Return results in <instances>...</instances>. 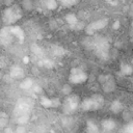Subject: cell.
<instances>
[{
    "label": "cell",
    "instance_id": "11",
    "mask_svg": "<svg viewBox=\"0 0 133 133\" xmlns=\"http://www.w3.org/2000/svg\"><path fill=\"white\" fill-rule=\"evenodd\" d=\"M9 75L15 79H23L25 77V72L20 65H12L10 68Z\"/></svg>",
    "mask_w": 133,
    "mask_h": 133
},
{
    "label": "cell",
    "instance_id": "29",
    "mask_svg": "<svg viewBox=\"0 0 133 133\" xmlns=\"http://www.w3.org/2000/svg\"><path fill=\"white\" fill-rule=\"evenodd\" d=\"M31 88H33V91H34V92H36V94L42 92V87H41L39 85H35V84H33Z\"/></svg>",
    "mask_w": 133,
    "mask_h": 133
},
{
    "label": "cell",
    "instance_id": "24",
    "mask_svg": "<svg viewBox=\"0 0 133 133\" xmlns=\"http://www.w3.org/2000/svg\"><path fill=\"white\" fill-rule=\"evenodd\" d=\"M61 91H62V94L63 95H70L71 94V91H72V87L69 85V84H64L63 86H62V88H61Z\"/></svg>",
    "mask_w": 133,
    "mask_h": 133
},
{
    "label": "cell",
    "instance_id": "15",
    "mask_svg": "<svg viewBox=\"0 0 133 133\" xmlns=\"http://www.w3.org/2000/svg\"><path fill=\"white\" fill-rule=\"evenodd\" d=\"M119 73L123 76H130L133 73V66L131 64H129V63L122 62L121 66H119Z\"/></svg>",
    "mask_w": 133,
    "mask_h": 133
},
{
    "label": "cell",
    "instance_id": "35",
    "mask_svg": "<svg viewBox=\"0 0 133 133\" xmlns=\"http://www.w3.org/2000/svg\"><path fill=\"white\" fill-rule=\"evenodd\" d=\"M71 1H72V2H74V1H75V0H71Z\"/></svg>",
    "mask_w": 133,
    "mask_h": 133
},
{
    "label": "cell",
    "instance_id": "13",
    "mask_svg": "<svg viewBox=\"0 0 133 133\" xmlns=\"http://www.w3.org/2000/svg\"><path fill=\"white\" fill-rule=\"evenodd\" d=\"M86 133H101L98 124L94 119L86 121Z\"/></svg>",
    "mask_w": 133,
    "mask_h": 133
},
{
    "label": "cell",
    "instance_id": "7",
    "mask_svg": "<svg viewBox=\"0 0 133 133\" xmlns=\"http://www.w3.org/2000/svg\"><path fill=\"white\" fill-rule=\"evenodd\" d=\"M99 82L102 84V88L105 92H112L115 89V81L110 74H101L98 78Z\"/></svg>",
    "mask_w": 133,
    "mask_h": 133
},
{
    "label": "cell",
    "instance_id": "18",
    "mask_svg": "<svg viewBox=\"0 0 133 133\" xmlns=\"http://www.w3.org/2000/svg\"><path fill=\"white\" fill-rule=\"evenodd\" d=\"M119 133H133V121H129L119 131Z\"/></svg>",
    "mask_w": 133,
    "mask_h": 133
},
{
    "label": "cell",
    "instance_id": "8",
    "mask_svg": "<svg viewBox=\"0 0 133 133\" xmlns=\"http://www.w3.org/2000/svg\"><path fill=\"white\" fill-rule=\"evenodd\" d=\"M108 24V20L107 19H100V20H97V21H94L92 23H90L89 25L86 26L85 28V32L88 34V35H91L94 34L95 31H98L100 29H103L107 26Z\"/></svg>",
    "mask_w": 133,
    "mask_h": 133
},
{
    "label": "cell",
    "instance_id": "5",
    "mask_svg": "<svg viewBox=\"0 0 133 133\" xmlns=\"http://www.w3.org/2000/svg\"><path fill=\"white\" fill-rule=\"evenodd\" d=\"M88 78V75L85 71H83L80 68H72L70 71V76H69V81L75 85H79V84H83L84 82H86Z\"/></svg>",
    "mask_w": 133,
    "mask_h": 133
},
{
    "label": "cell",
    "instance_id": "36",
    "mask_svg": "<svg viewBox=\"0 0 133 133\" xmlns=\"http://www.w3.org/2000/svg\"><path fill=\"white\" fill-rule=\"evenodd\" d=\"M132 28H133V22H132Z\"/></svg>",
    "mask_w": 133,
    "mask_h": 133
},
{
    "label": "cell",
    "instance_id": "33",
    "mask_svg": "<svg viewBox=\"0 0 133 133\" xmlns=\"http://www.w3.org/2000/svg\"><path fill=\"white\" fill-rule=\"evenodd\" d=\"M106 1H107V2H109V3H110V2H111V1H113V0H106Z\"/></svg>",
    "mask_w": 133,
    "mask_h": 133
},
{
    "label": "cell",
    "instance_id": "22",
    "mask_svg": "<svg viewBox=\"0 0 133 133\" xmlns=\"http://www.w3.org/2000/svg\"><path fill=\"white\" fill-rule=\"evenodd\" d=\"M39 64H42V65H44L46 68H52L54 65V62L52 60H50V59H44L43 61L39 62Z\"/></svg>",
    "mask_w": 133,
    "mask_h": 133
},
{
    "label": "cell",
    "instance_id": "27",
    "mask_svg": "<svg viewBox=\"0 0 133 133\" xmlns=\"http://www.w3.org/2000/svg\"><path fill=\"white\" fill-rule=\"evenodd\" d=\"M60 106V100L58 98H53L52 99V108H57Z\"/></svg>",
    "mask_w": 133,
    "mask_h": 133
},
{
    "label": "cell",
    "instance_id": "21",
    "mask_svg": "<svg viewBox=\"0 0 133 133\" xmlns=\"http://www.w3.org/2000/svg\"><path fill=\"white\" fill-rule=\"evenodd\" d=\"M53 53H54V55H56V56H61V55H63V54L65 53V50H64L63 48H61V47L56 46V47L53 48Z\"/></svg>",
    "mask_w": 133,
    "mask_h": 133
},
{
    "label": "cell",
    "instance_id": "17",
    "mask_svg": "<svg viewBox=\"0 0 133 133\" xmlns=\"http://www.w3.org/2000/svg\"><path fill=\"white\" fill-rule=\"evenodd\" d=\"M65 21H66V23L72 27V28H74V26L77 24V22H78V20H77V17L75 16V14H68L66 16H65Z\"/></svg>",
    "mask_w": 133,
    "mask_h": 133
},
{
    "label": "cell",
    "instance_id": "34",
    "mask_svg": "<svg viewBox=\"0 0 133 133\" xmlns=\"http://www.w3.org/2000/svg\"><path fill=\"white\" fill-rule=\"evenodd\" d=\"M1 3H2V0H0V4H1Z\"/></svg>",
    "mask_w": 133,
    "mask_h": 133
},
{
    "label": "cell",
    "instance_id": "2",
    "mask_svg": "<svg viewBox=\"0 0 133 133\" xmlns=\"http://www.w3.org/2000/svg\"><path fill=\"white\" fill-rule=\"evenodd\" d=\"M104 98L99 94H95L89 98H85L80 102V108L83 111H96L104 106Z\"/></svg>",
    "mask_w": 133,
    "mask_h": 133
},
{
    "label": "cell",
    "instance_id": "26",
    "mask_svg": "<svg viewBox=\"0 0 133 133\" xmlns=\"http://www.w3.org/2000/svg\"><path fill=\"white\" fill-rule=\"evenodd\" d=\"M15 133H26V128L24 125H19L17 128H16V131Z\"/></svg>",
    "mask_w": 133,
    "mask_h": 133
},
{
    "label": "cell",
    "instance_id": "20",
    "mask_svg": "<svg viewBox=\"0 0 133 133\" xmlns=\"http://www.w3.org/2000/svg\"><path fill=\"white\" fill-rule=\"evenodd\" d=\"M41 105L45 108H52V99L47 98V97H42L41 98Z\"/></svg>",
    "mask_w": 133,
    "mask_h": 133
},
{
    "label": "cell",
    "instance_id": "30",
    "mask_svg": "<svg viewBox=\"0 0 133 133\" xmlns=\"http://www.w3.org/2000/svg\"><path fill=\"white\" fill-rule=\"evenodd\" d=\"M119 26H121V23H119V21H118V20H116V21L113 23V29H118V28H119Z\"/></svg>",
    "mask_w": 133,
    "mask_h": 133
},
{
    "label": "cell",
    "instance_id": "1",
    "mask_svg": "<svg viewBox=\"0 0 133 133\" xmlns=\"http://www.w3.org/2000/svg\"><path fill=\"white\" fill-rule=\"evenodd\" d=\"M89 49H94L96 55L102 60H107L109 57V43L103 36H97L92 41L90 39Z\"/></svg>",
    "mask_w": 133,
    "mask_h": 133
},
{
    "label": "cell",
    "instance_id": "19",
    "mask_svg": "<svg viewBox=\"0 0 133 133\" xmlns=\"http://www.w3.org/2000/svg\"><path fill=\"white\" fill-rule=\"evenodd\" d=\"M44 5L46 8L53 10L57 7V1L56 0H44Z\"/></svg>",
    "mask_w": 133,
    "mask_h": 133
},
{
    "label": "cell",
    "instance_id": "25",
    "mask_svg": "<svg viewBox=\"0 0 133 133\" xmlns=\"http://www.w3.org/2000/svg\"><path fill=\"white\" fill-rule=\"evenodd\" d=\"M23 6L26 9H31L33 6V2L32 0H23Z\"/></svg>",
    "mask_w": 133,
    "mask_h": 133
},
{
    "label": "cell",
    "instance_id": "4",
    "mask_svg": "<svg viewBox=\"0 0 133 133\" xmlns=\"http://www.w3.org/2000/svg\"><path fill=\"white\" fill-rule=\"evenodd\" d=\"M80 106V98L77 95H68L62 103V111L64 114L74 113Z\"/></svg>",
    "mask_w": 133,
    "mask_h": 133
},
{
    "label": "cell",
    "instance_id": "28",
    "mask_svg": "<svg viewBox=\"0 0 133 133\" xmlns=\"http://www.w3.org/2000/svg\"><path fill=\"white\" fill-rule=\"evenodd\" d=\"M8 121H7V117H2L0 116V128H5L6 125H7Z\"/></svg>",
    "mask_w": 133,
    "mask_h": 133
},
{
    "label": "cell",
    "instance_id": "14",
    "mask_svg": "<svg viewBox=\"0 0 133 133\" xmlns=\"http://www.w3.org/2000/svg\"><path fill=\"white\" fill-rule=\"evenodd\" d=\"M9 27H10V31H11L14 37H17L19 41L22 42L24 39V36H25L23 29L21 27H19V26H15V25H10Z\"/></svg>",
    "mask_w": 133,
    "mask_h": 133
},
{
    "label": "cell",
    "instance_id": "31",
    "mask_svg": "<svg viewBox=\"0 0 133 133\" xmlns=\"http://www.w3.org/2000/svg\"><path fill=\"white\" fill-rule=\"evenodd\" d=\"M24 62H25V63L28 62V57H24Z\"/></svg>",
    "mask_w": 133,
    "mask_h": 133
},
{
    "label": "cell",
    "instance_id": "9",
    "mask_svg": "<svg viewBox=\"0 0 133 133\" xmlns=\"http://www.w3.org/2000/svg\"><path fill=\"white\" fill-rule=\"evenodd\" d=\"M14 41V35L10 31L9 26H5L0 29V44L3 46H8L12 43Z\"/></svg>",
    "mask_w": 133,
    "mask_h": 133
},
{
    "label": "cell",
    "instance_id": "6",
    "mask_svg": "<svg viewBox=\"0 0 133 133\" xmlns=\"http://www.w3.org/2000/svg\"><path fill=\"white\" fill-rule=\"evenodd\" d=\"M32 106H33V103H32L31 99L22 98L18 101V103L15 107V114L17 115V117L20 115H29Z\"/></svg>",
    "mask_w": 133,
    "mask_h": 133
},
{
    "label": "cell",
    "instance_id": "32",
    "mask_svg": "<svg viewBox=\"0 0 133 133\" xmlns=\"http://www.w3.org/2000/svg\"><path fill=\"white\" fill-rule=\"evenodd\" d=\"M130 109H131V111H133V104L131 105V107H130Z\"/></svg>",
    "mask_w": 133,
    "mask_h": 133
},
{
    "label": "cell",
    "instance_id": "12",
    "mask_svg": "<svg viewBox=\"0 0 133 133\" xmlns=\"http://www.w3.org/2000/svg\"><path fill=\"white\" fill-rule=\"evenodd\" d=\"M109 109H110V111L112 113L117 114V113H119V112H122L124 110V105H123V103H122L121 100L115 99V100H113L111 102V104L109 106Z\"/></svg>",
    "mask_w": 133,
    "mask_h": 133
},
{
    "label": "cell",
    "instance_id": "10",
    "mask_svg": "<svg viewBox=\"0 0 133 133\" xmlns=\"http://www.w3.org/2000/svg\"><path fill=\"white\" fill-rule=\"evenodd\" d=\"M116 129V123L112 118H105L101 122V133H113Z\"/></svg>",
    "mask_w": 133,
    "mask_h": 133
},
{
    "label": "cell",
    "instance_id": "3",
    "mask_svg": "<svg viewBox=\"0 0 133 133\" xmlns=\"http://www.w3.org/2000/svg\"><path fill=\"white\" fill-rule=\"evenodd\" d=\"M21 17H22V11L16 5L7 6L2 11V21L7 26L14 25L17 21H19L21 19Z\"/></svg>",
    "mask_w": 133,
    "mask_h": 133
},
{
    "label": "cell",
    "instance_id": "23",
    "mask_svg": "<svg viewBox=\"0 0 133 133\" xmlns=\"http://www.w3.org/2000/svg\"><path fill=\"white\" fill-rule=\"evenodd\" d=\"M31 50H32V52H33L34 54H36V55H41V54L43 53L42 48H41L39 46H37V45H32V46H31Z\"/></svg>",
    "mask_w": 133,
    "mask_h": 133
},
{
    "label": "cell",
    "instance_id": "16",
    "mask_svg": "<svg viewBox=\"0 0 133 133\" xmlns=\"http://www.w3.org/2000/svg\"><path fill=\"white\" fill-rule=\"evenodd\" d=\"M33 84H34V83H33V80H32L31 78H25V79H23V80L21 81L20 87H21L22 89L27 90V89H30Z\"/></svg>",
    "mask_w": 133,
    "mask_h": 133
}]
</instances>
